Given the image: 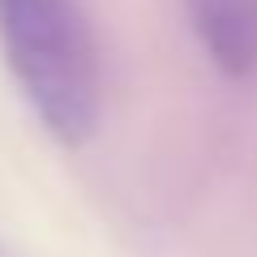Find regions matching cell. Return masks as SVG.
<instances>
[{"instance_id": "cell-2", "label": "cell", "mask_w": 257, "mask_h": 257, "mask_svg": "<svg viewBox=\"0 0 257 257\" xmlns=\"http://www.w3.org/2000/svg\"><path fill=\"white\" fill-rule=\"evenodd\" d=\"M189 26L227 77L257 73V0H184Z\"/></svg>"}, {"instance_id": "cell-1", "label": "cell", "mask_w": 257, "mask_h": 257, "mask_svg": "<svg viewBox=\"0 0 257 257\" xmlns=\"http://www.w3.org/2000/svg\"><path fill=\"white\" fill-rule=\"evenodd\" d=\"M0 43L26 103L60 146L94 138L103 73L77 0H0Z\"/></svg>"}]
</instances>
